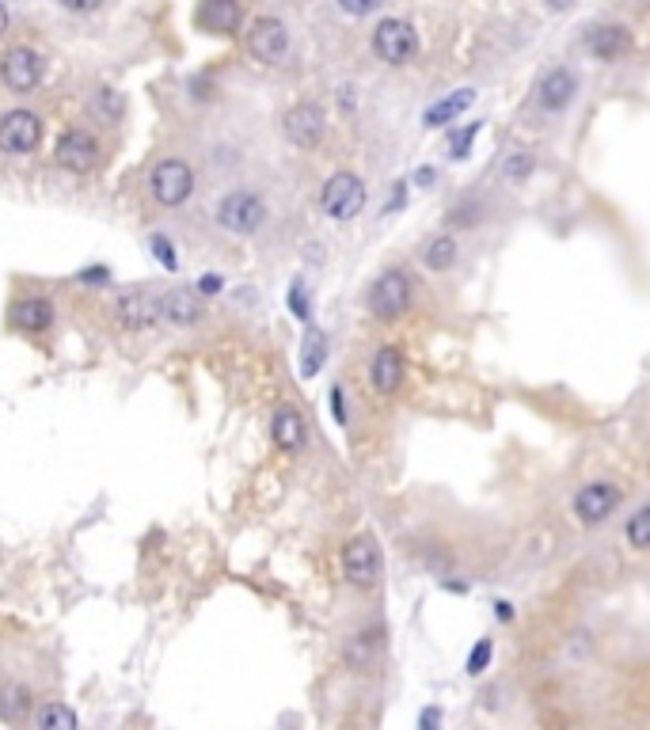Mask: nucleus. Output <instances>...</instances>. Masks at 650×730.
Returning <instances> with one entry per match:
<instances>
[{"instance_id":"obj_1","label":"nucleus","mask_w":650,"mask_h":730,"mask_svg":"<svg viewBox=\"0 0 650 730\" xmlns=\"http://www.w3.org/2000/svg\"><path fill=\"white\" fill-rule=\"evenodd\" d=\"M320 210L331 221H354L365 210V183L354 172H335L320 191Z\"/></svg>"},{"instance_id":"obj_2","label":"nucleus","mask_w":650,"mask_h":730,"mask_svg":"<svg viewBox=\"0 0 650 730\" xmlns=\"http://www.w3.org/2000/svg\"><path fill=\"white\" fill-rule=\"evenodd\" d=\"M99 156H103V145H99V137L92 134V130H84V126H69V130L58 137V145H54L58 168H65V172H73V175L96 172Z\"/></svg>"},{"instance_id":"obj_3","label":"nucleus","mask_w":650,"mask_h":730,"mask_svg":"<svg viewBox=\"0 0 650 730\" xmlns=\"http://www.w3.org/2000/svg\"><path fill=\"white\" fill-rule=\"evenodd\" d=\"M42 73H46V61H42L39 50L31 46H12L4 50L0 58V84L12 92V96H27L42 84Z\"/></svg>"},{"instance_id":"obj_4","label":"nucleus","mask_w":650,"mask_h":730,"mask_svg":"<svg viewBox=\"0 0 650 730\" xmlns=\"http://www.w3.org/2000/svg\"><path fill=\"white\" fill-rule=\"evenodd\" d=\"M267 221V202L251 191H232L217 202V225L236 232V236H251L263 229Z\"/></svg>"},{"instance_id":"obj_5","label":"nucleus","mask_w":650,"mask_h":730,"mask_svg":"<svg viewBox=\"0 0 650 730\" xmlns=\"http://www.w3.org/2000/svg\"><path fill=\"white\" fill-rule=\"evenodd\" d=\"M343 575L358 590H373L377 586V578H381V544L369 537V533H358L354 540H346Z\"/></svg>"},{"instance_id":"obj_6","label":"nucleus","mask_w":650,"mask_h":730,"mask_svg":"<svg viewBox=\"0 0 650 730\" xmlns=\"http://www.w3.org/2000/svg\"><path fill=\"white\" fill-rule=\"evenodd\" d=\"M373 50L388 65H407L419 54V35L407 20H381L373 31Z\"/></svg>"},{"instance_id":"obj_7","label":"nucleus","mask_w":650,"mask_h":730,"mask_svg":"<svg viewBox=\"0 0 650 730\" xmlns=\"http://www.w3.org/2000/svg\"><path fill=\"white\" fill-rule=\"evenodd\" d=\"M149 187H153V198L160 206H183L194 191V172L187 160H160L153 168V179H149Z\"/></svg>"},{"instance_id":"obj_8","label":"nucleus","mask_w":650,"mask_h":730,"mask_svg":"<svg viewBox=\"0 0 650 730\" xmlns=\"http://www.w3.org/2000/svg\"><path fill=\"white\" fill-rule=\"evenodd\" d=\"M369 308L377 320H400L411 308V282L403 270H384L381 278L369 289Z\"/></svg>"},{"instance_id":"obj_9","label":"nucleus","mask_w":650,"mask_h":730,"mask_svg":"<svg viewBox=\"0 0 650 730\" xmlns=\"http://www.w3.org/2000/svg\"><path fill=\"white\" fill-rule=\"evenodd\" d=\"M42 141V118L35 111H8L0 118V153L27 156Z\"/></svg>"},{"instance_id":"obj_10","label":"nucleus","mask_w":650,"mask_h":730,"mask_svg":"<svg viewBox=\"0 0 650 730\" xmlns=\"http://www.w3.org/2000/svg\"><path fill=\"white\" fill-rule=\"evenodd\" d=\"M248 50H251V58L255 61H263V65H278V61L289 54L286 23L274 20V16H259L248 31Z\"/></svg>"},{"instance_id":"obj_11","label":"nucleus","mask_w":650,"mask_h":730,"mask_svg":"<svg viewBox=\"0 0 650 730\" xmlns=\"http://www.w3.org/2000/svg\"><path fill=\"white\" fill-rule=\"evenodd\" d=\"M160 316H164V305L149 297L145 289H126V293H118L115 301V320L118 327H126V331H149V327L160 324Z\"/></svg>"},{"instance_id":"obj_12","label":"nucleus","mask_w":650,"mask_h":730,"mask_svg":"<svg viewBox=\"0 0 650 730\" xmlns=\"http://www.w3.org/2000/svg\"><path fill=\"white\" fill-rule=\"evenodd\" d=\"M282 134L297 149H316L324 141V111L316 103H297L282 118Z\"/></svg>"},{"instance_id":"obj_13","label":"nucleus","mask_w":650,"mask_h":730,"mask_svg":"<svg viewBox=\"0 0 650 730\" xmlns=\"http://www.w3.org/2000/svg\"><path fill=\"white\" fill-rule=\"evenodd\" d=\"M616 502H620V487H612V483H586L574 495V518L582 525H601L616 510Z\"/></svg>"},{"instance_id":"obj_14","label":"nucleus","mask_w":650,"mask_h":730,"mask_svg":"<svg viewBox=\"0 0 650 730\" xmlns=\"http://www.w3.org/2000/svg\"><path fill=\"white\" fill-rule=\"evenodd\" d=\"M194 20L210 35H236L244 23V8H240V0H202Z\"/></svg>"},{"instance_id":"obj_15","label":"nucleus","mask_w":650,"mask_h":730,"mask_svg":"<svg viewBox=\"0 0 650 730\" xmlns=\"http://www.w3.org/2000/svg\"><path fill=\"white\" fill-rule=\"evenodd\" d=\"M574 92H578V77H574L571 69H548L540 84H536V103L544 107V111H563V107H571Z\"/></svg>"},{"instance_id":"obj_16","label":"nucleus","mask_w":650,"mask_h":730,"mask_svg":"<svg viewBox=\"0 0 650 730\" xmlns=\"http://www.w3.org/2000/svg\"><path fill=\"white\" fill-rule=\"evenodd\" d=\"M369 377H373V388L381 396H392L396 388L403 385V354L396 346H381L369 362Z\"/></svg>"},{"instance_id":"obj_17","label":"nucleus","mask_w":650,"mask_h":730,"mask_svg":"<svg viewBox=\"0 0 650 730\" xmlns=\"http://www.w3.org/2000/svg\"><path fill=\"white\" fill-rule=\"evenodd\" d=\"M270 434H274V445L286 449V453H297L305 445V419L297 407H278L274 419H270Z\"/></svg>"},{"instance_id":"obj_18","label":"nucleus","mask_w":650,"mask_h":730,"mask_svg":"<svg viewBox=\"0 0 650 730\" xmlns=\"http://www.w3.org/2000/svg\"><path fill=\"white\" fill-rule=\"evenodd\" d=\"M476 103V92L472 88H457V92H449L445 99L438 103H430L426 107V115H422V126H430V130H438V126H449L453 118H460L468 107Z\"/></svg>"},{"instance_id":"obj_19","label":"nucleus","mask_w":650,"mask_h":730,"mask_svg":"<svg viewBox=\"0 0 650 730\" xmlns=\"http://www.w3.org/2000/svg\"><path fill=\"white\" fill-rule=\"evenodd\" d=\"M586 46H590V54L597 61H620L624 54H628V31L624 27H616V23H609V27H597L590 39H586Z\"/></svg>"},{"instance_id":"obj_20","label":"nucleus","mask_w":650,"mask_h":730,"mask_svg":"<svg viewBox=\"0 0 650 730\" xmlns=\"http://www.w3.org/2000/svg\"><path fill=\"white\" fill-rule=\"evenodd\" d=\"M160 305H164V320H172V324H179V327H191L202 320V305H198V297H194L191 289H172V293H164Z\"/></svg>"},{"instance_id":"obj_21","label":"nucleus","mask_w":650,"mask_h":730,"mask_svg":"<svg viewBox=\"0 0 650 730\" xmlns=\"http://www.w3.org/2000/svg\"><path fill=\"white\" fill-rule=\"evenodd\" d=\"M12 324L20 331H46L54 324V305L46 297H27V301H16L12 308Z\"/></svg>"},{"instance_id":"obj_22","label":"nucleus","mask_w":650,"mask_h":730,"mask_svg":"<svg viewBox=\"0 0 650 730\" xmlns=\"http://www.w3.org/2000/svg\"><path fill=\"white\" fill-rule=\"evenodd\" d=\"M422 263H426V270H434V274L449 270L457 263V240L453 236H434L426 244V251H422Z\"/></svg>"},{"instance_id":"obj_23","label":"nucleus","mask_w":650,"mask_h":730,"mask_svg":"<svg viewBox=\"0 0 650 730\" xmlns=\"http://www.w3.org/2000/svg\"><path fill=\"white\" fill-rule=\"evenodd\" d=\"M327 362V335L324 331H308L301 346V377H316Z\"/></svg>"},{"instance_id":"obj_24","label":"nucleus","mask_w":650,"mask_h":730,"mask_svg":"<svg viewBox=\"0 0 650 730\" xmlns=\"http://www.w3.org/2000/svg\"><path fill=\"white\" fill-rule=\"evenodd\" d=\"M35 723H39V730H77L80 727L77 711H69L65 704H58V700L42 704L39 715H35Z\"/></svg>"},{"instance_id":"obj_25","label":"nucleus","mask_w":650,"mask_h":730,"mask_svg":"<svg viewBox=\"0 0 650 730\" xmlns=\"http://www.w3.org/2000/svg\"><path fill=\"white\" fill-rule=\"evenodd\" d=\"M31 711V692L27 689H4L0 692V715L8 719V723H16Z\"/></svg>"},{"instance_id":"obj_26","label":"nucleus","mask_w":650,"mask_h":730,"mask_svg":"<svg viewBox=\"0 0 650 730\" xmlns=\"http://www.w3.org/2000/svg\"><path fill=\"white\" fill-rule=\"evenodd\" d=\"M628 544L631 548H650V506L635 510L628 518Z\"/></svg>"},{"instance_id":"obj_27","label":"nucleus","mask_w":650,"mask_h":730,"mask_svg":"<svg viewBox=\"0 0 650 730\" xmlns=\"http://www.w3.org/2000/svg\"><path fill=\"white\" fill-rule=\"evenodd\" d=\"M536 160L529 153H514L502 160V175H506V183H525L529 175H533Z\"/></svg>"},{"instance_id":"obj_28","label":"nucleus","mask_w":650,"mask_h":730,"mask_svg":"<svg viewBox=\"0 0 650 730\" xmlns=\"http://www.w3.org/2000/svg\"><path fill=\"white\" fill-rule=\"evenodd\" d=\"M491 654H495V647H491V639H479L476 647L468 651V662H464V670H468V677H479V673H487V666H491Z\"/></svg>"},{"instance_id":"obj_29","label":"nucleus","mask_w":650,"mask_h":730,"mask_svg":"<svg viewBox=\"0 0 650 730\" xmlns=\"http://www.w3.org/2000/svg\"><path fill=\"white\" fill-rule=\"evenodd\" d=\"M96 111L103 122H118L122 115V96H118L115 88H99L96 92Z\"/></svg>"},{"instance_id":"obj_30","label":"nucleus","mask_w":650,"mask_h":730,"mask_svg":"<svg viewBox=\"0 0 650 730\" xmlns=\"http://www.w3.org/2000/svg\"><path fill=\"white\" fill-rule=\"evenodd\" d=\"M479 122H472L468 130H460V134H453V141H449V160H464V156L472 153V145H476V137H479Z\"/></svg>"},{"instance_id":"obj_31","label":"nucleus","mask_w":650,"mask_h":730,"mask_svg":"<svg viewBox=\"0 0 650 730\" xmlns=\"http://www.w3.org/2000/svg\"><path fill=\"white\" fill-rule=\"evenodd\" d=\"M149 248H153V255H156V259H160V263H164V267H168V270L179 267V259H175V248H172V240H168V236H153V244H149Z\"/></svg>"},{"instance_id":"obj_32","label":"nucleus","mask_w":650,"mask_h":730,"mask_svg":"<svg viewBox=\"0 0 650 730\" xmlns=\"http://www.w3.org/2000/svg\"><path fill=\"white\" fill-rule=\"evenodd\" d=\"M289 308H293L297 320H308V293L301 282H293V289H289Z\"/></svg>"},{"instance_id":"obj_33","label":"nucleus","mask_w":650,"mask_h":730,"mask_svg":"<svg viewBox=\"0 0 650 730\" xmlns=\"http://www.w3.org/2000/svg\"><path fill=\"white\" fill-rule=\"evenodd\" d=\"M377 4L381 0H339V8L346 16H369V12H377Z\"/></svg>"},{"instance_id":"obj_34","label":"nucleus","mask_w":650,"mask_h":730,"mask_svg":"<svg viewBox=\"0 0 650 730\" xmlns=\"http://www.w3.org/2000/svg\"><path fill=\"white\" fill-rule=\"evenodd\" d=\"M61 8H69V12H80V16H88V12H96L103 0H58Z\"/></svg>"},{"instance_id":"obj_35","label":"nucleus","mask_w":650,"mask_h":730,"mask_svg":"<svg viewBox=\"0 0 650 730\" xmlns=\"http://www.w3.org/2000/svg\"><path fill=\"white\" fill-rule=\"evenodd\" d=\"M331 411H335V423L346 426V404H343V388H331Z\"/></svg>"},{"instance_id":"obj_36","label":"nucleus","mask_w":650,"mask_h":730,"mask_svg":"<svg viewBox=\"0 0 650 730\" xmlns=\"http://www.w3.org/2000/svg\"><path fill=\"white\" fill-rule=\"evenodd\" d=\"M441 719H445V715H441V708H426L419 715V730H434V727H441Z\"/></svg>"},{"instance_id":"obj_37","label":"nucleus","mask_w":650,"mask_h":730,"mask_svg":"<svg viewBox=\"0 0 650 730\" xmlns=\"http://www.w3.org/2000/svg\"><path fill=\"white\" fill-rule=\"evenodd\" d=\"M403 198H407V183H396V191H392V202H388V213H396L403 206Z\"/></svg>"},{"instance_id":"obj_38","label":"nucleus","mask_w":650,"mask_h":730,"mask_svg":"<svg viewBox=\"0 0 650 730\" xmlns=\"http://www.w3.org/2000/svg\"><path fill=\"white\" fill-rule=\"evenodd\" d=\"M495 616H498V620H514V605H510V601H498Z\"/></svg>"},{"instance_id":"obj_39","label":"nucleus","mask_w":650,"mask_h":730,"mask_svg":"<svg viewBox=\"0 0 650 730\" xmlns=\"http://www.w3.org/2000/svg\"><path fill=\"white\" fill-rule=\"evenodd\" d=\"M217 289H221V278H217V274L202 278V293H217Z\"/></svg>"},{"instance_id":"obj_40","label":"nucleus","mask_w":650,"mask_h":730,"mask_svg":"<svg viewBox=\"0 0 650 730\" xmlns=\"http://www.w3.org/2000/svg\"><path fill=\"white\" fill-rule=\"evenodd\" d=\"M574 0H548V8H555V12H567Z\"/></svg>"},{"instance_id":"obj_41","label":"nucleus","mask_w":650,"mask_h":730,"mask_svg":"<svg viewBox=\"0 0 650 730\" xmlns=\"http://www.w3.org/2000/svg\"><path fill=\"white\" fill-rule=\"evenodd\" d=\"M4 27H8V12H4V0H0V35H4Z\"/></svg>"}]
</instances>
